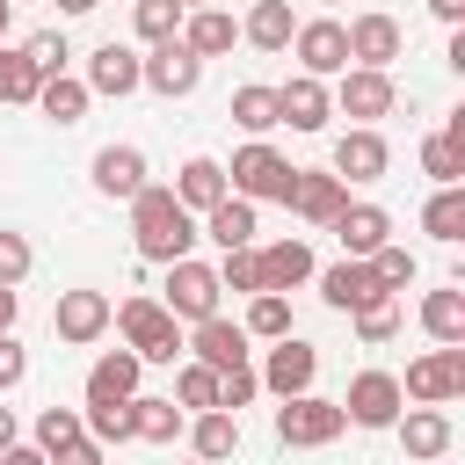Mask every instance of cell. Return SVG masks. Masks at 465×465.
Here are the masks:
<instances>
[{"mask_svg":"<svg viewBox=\"0 0 465 465\" xmlns=\"http://www.w3.org/2000/svg\"><path fill=\"white\" fill-rule=\"evenodd\" d=\"M421 334H429L436 349L465 341V283H443V291H429V298H421Z\"/></svg>","mask_w":465,"mask_h":465,"instance_id":"obj_29","label":"cell"},{"mask_svg":"<svg viewBox=\"0 0 465 465\" xmlns=\"http://www.w3.org/2000/svg\"><path fill=\"white\" fill-rule=\"evenodd\" d=\"M218 298H225V291H218L211 262H196V254H189V262H167V298H160V305H167L174 320H189V327H196V320H211V312H218Z\"/></svg>","mask_w":465,"mask_h":465,"instance_id":"obj_11","label":"cell"},{"mask_svg":"<svg viewBox=\"0 0 465 465\" xmlns=\"http://www.w3.org/2000/svg\"><path fill=\"white\" fill-rule=\"evenodd\" d=\"M7 443H22V436H15V407H0V450H7Z\"/></svg>","mask_w":465,"mask_h":465,"instance_id":"obj_52","label":"cell"},{"mask_svg":"<svg viewBox=\"0 0 465 465\" xmlns=\"http://www.w3.org/2000/svg\"><path fill=\"white\" fill-rule=\"evenodd\" d=\"M240 36H247L254 51H291V36H298L291 0H254V7H247V22H240Z\"/></svg>","mask_w":465,"mask_h":465,"instance_id":"obj_30","label":"cell"},{"mask_svg":"<svg viewBox=\"0 0 465 465\" xmlns=\"http://www.w3.org/2000/svg\"><path fill=\"white\" fill-rule=\"evenodd\" d=\"M51 465H109V450L80 436V443H65V450H51Z\"/></svg>","mask_w":465,"mask_h":465,"instance_id":"obj_48","label":"cell"},{"mask_svg":"<svg viewBox=\"0 0 465 465\" xmlns=\"http://www.w3.org/2000/svg\"><path fill=\"white\" fill-rule=\"evenodd\" d=\"M15 320H22V291L0 283V334H15Z\"/></svg>","mask_w":465,"mask_h":465,"instance_id":"obj_51","label":"cell"},{"mask_svg":"<svg viewBox=\"0 0 465 465\" xmlns=\"http://www.w3.org/2000/svg\"><path fill=\"white\" fill-rule=\"evenodd\" d=\"M400 378L392 371H356L349 378V392H341V414H349V429H392L400 421Z\"/></svg>","mask_w":465,"mask_h":465,"instance_id":"obj_10","label":"cell"},{"mask_svg":"<svg viewBox=\"0 0 465 465\" xmlns=\"http://www.w3.org/2000/svg\"><path fill=\"white\" fill-rule=\"evenodd\" d=\"M196 80H203V58L182 51V36H174V44H153V51L138 58V87H153V94H167V102L196 94Z\"/></svg>","mask_w":465,"mask_h":465,"instance_id":"obj_13","label":"cell"},{"mask_svg":"<svg viewBox=\"0 0 465 465\" xmlns=\"http://www.w3.org/2000/svg\"><path fill=\"white\" fill-rule=\"evenodd\" d=\"M240 327H247V341H283V334H291V298H283V291H254Z\"/></svg>","mask_w":465,"mask_h":465,"instance_id":"obj_35","label":"cell"},{"mask_svg":"<svg viewBox=\"0 0 465 465\" xmlns=\"http://www.w3.org/2000/svg\"><path fill=\"white\" fill-rule=\"evenodd\" d=\"M341 429H349L341 400L298 392V400H283V407H276V443H283V450H327V443H334Z\"/></svg>","mask_w":465,"mask_h":465,"instance_id":"obj_4","label":"cell"},{"mask_svg":"<svg viewBox=\"0 0 465 465\" xmlns=\"http://www.w3.org/2000/svg\"><path fill=\"white\" fill-rule=\"evenodd\" d=\"M22 378H29V349H22L15 334H0V392H15Z\"/></svg>","mask_w":465,"mask_h":465,"instance_id":"obj_47","label":"cell"},{"mask_svg":"<svg viewBox=\"0 0 465 465\" xmlns=\"http://www.w3.org/2000/svg\"><path fill=\"white\" fill-rule=\"evenodd\" d=\"M262 392H276V400H298V392H312V378H320V349L305 341V334H283V341H269V356H262Z\"/></svg>","mask_w":465,"mask_h":465,"instance_id":"obj_6","label":"cell"},{"mask_svg":"<svg viewBox=\"0 0 465 465\" xmlns=\"http://www.w3.org/2000/svg\"><path fill=\"white\" fill-rule=\"evenodd\" d=\"M371 276H378V283H385V298H400V291H407V283H414V276H421V262H414V254H407V247H400V240H385V247H378V254H371Z\"/></svg>","mask_w":465,"mask_h":465,"instance_id":"obj_39","label":"cell"},{"mask_svg":"<svg viewBox=\"0 0 465 465\" xmlns=\"http://www.w3.org/2000/svg\"><path fill=\"white\" fill-rule=\"evenodd\" d=\"M7 22H15V0H0V36H7Z\"/></svg>","mask_w":465,"mask_h":465,"instance_id":"obj_54","label":"cell"},{"mask_svg":"<svg viewBox=\"0 0 465 465\" xmlns=\"http://www.w3.org/2000/svg\"><path fill=\"white\" fill-rule=\"evenodd\" d=\"M102 0H58V15H94Z\"/></svg>","mask_w":465,"mask_h":465,"instance_id":"obj_53","label":"cell"},{"mask_svg":"<svg viewBox=\"0 0 465 465\" xmlns=\"http://www.w3.org/2000/svg\"><path fill=\"white\" fill-rule=\"evenodd\" d=\"M65 58H73V44H65V29H36V36L22 44V65H29L36 80H58V73H65Z\"/></svg>","mask_w":465,"mask_h":465,"instance_id":"obj_36","label":"cell"},{"mask_svg":"<svg viewBox=\"0 0 465 465\" xmlns=\"http://www.w3.org/2000/svg\"><path fill=\"white\" fill-rule=\"evenodd\" d=\"M182 429H189V414L174 400H153V392L131 400V443H174Z\"/></svg>","mask_w":465,"mask_h":465,"instance_id":"obj_31","label":"cell"},{"mask_svg":"<svg viewBox=\"0 0 465 465\" xmlns=\"http://www.w3.org/2000/svg\"><path fill=\"white\" fill-rule=\"evenodd\" d=\"M51 334H58L65 349L102 341V334H109V298H102V291H58V305H51Z\"/></svg>","mask_w":465,"mask_h":465,"instance_id":"obj_16","label":"cell"},{"mask_svg":"<svg viewBox=\"0 0 465 465\" xmlns=\"http://www.w3.org/2000/svg\"><path fill=\"white\" fill-rule=\"evenodd\" d=\"M392 429H400V450H407V458H421V465L450 450V414H443V407H400V421H392Z\"/></svg>","mask_w":465,"mask_h":465,"instance_id":"obj_24","label":"cell"},{"mask_svg":"<svg viewBox=\"0 0 465 465\" xmlns=\"http://www.w3.org/2000/svg\"><path fill=\"white\" fill-rule=\"evenodd\" d=\"M174 407H182V414H189V407H196V414H211V407H218V371L182 363V371H174Z\"/></svg>","mask_w":465,"mask_h":465,"instance_id":"obj_40","label":"cell"},{"mask_svg":"<svg viewBox=\"0 0 465 465\" xmlns=\"http://www.w3.org/2000/svg\"><path fill=\"white\" fill-rule=\"evenodd\" d=\"M421 232H429V240H443V247H458V240H465V182H458V189H436V196L421 203Z\"/></svg>","mask_w":465,"mask_h":465,"instance_id":"obj_33","label":"cell"},{"mask_svg":"<svg viewBox=\"0 0 465 465\" xmlns=\"http://www.w3.org/2000/svg\"><path fill=\"white\" fill-rule=\"evenodd\" d=\"M131 29H138V44H174L182 36V7L174 0H138L131 7Z\"/></svg>","mask_w":465,"mask_h":465,"instance_id":"obj_38","label":"cell"},{"mask_svg":"<svg viewBox=\"0 0 465 465\" xmlns=\"http://www.w3.org/2000/svg\"><path fill=\"white\" fill-rule=\"evenodd\" d=\"M400 334V298H378L371 312H356V341H371V349H385Z\"/></svg>","mask_w":465,"mask_h":465,"instance_id":"obj_44","label":"cell"},{"mask_svg":"<svg viewBox=\"0 0 465 465\" xmlns=\"http://www.w3.org/2000/svg\"><path fill=\"white\" fill-rule=\"evenodd\" d=\"M182 436H189L196 465H225V458H240V414H218V407H211V414H196Z\"/></svg>","mask_w":465,"mask_h":465,"instance_id":"obj_28","label":"cell"},{"mask_svg":"<svg viewBox=\"0 0 465 465\" xmlns=\"http://www.w3.org/2000/svg\"><path fill=\"white\" fill-rule=\"evenodd\" d=\"M429 15H436L443 29H465V0H429Z\"/></svg>","mask_w":465,"mask_h":465,"instance_id":"obj_49","label":"cell"},{"mask_svg":"<svg viewBox=\"0 0 465 465\" xmlns=\"http://www.w3.org/2000/svg\"><path fill=\"white\" fill-rule=\"evenodd\" d=\"M174 7H182V15H196V7H218V0H174Z\"/></svg>","mask_w":465,"mask_h":465,"instance_id":"obj_55","label":"cell"},{"mask_svg":"<svg viewBox=\"0 0 465 465\" xmlns=\"http://www.w3.org/2000/svg\"><path fill=\"white\" fill-rule=\"evenodd\" d=\"M327 94H334V109H341V116H356L363 131H378V116H392V109H400L392 73H363V65H349V73H341Z\"/></svg>","mask_w":465,"mask_h":465,"instance_id":"obj_8","label":"cell"},{"mask_svg":"<svg viewBox=\"0 0 465 465\" xmlns=\"http://www.w3.org/2000/svg\"><path fill=\"white\" fill-rule=\"evenodd\" d=\"M254 262H262V291H298V283H312V247L291 232V240H269V247H254Z\"/></svg>","mask_w":465,"mask_h":465,"instance_id":"obj_22","label":"cell"},{"mask_svg":"<svg viewBox=\"0 0 465 465\" xmlns=\"http://www.w3.org/2000/svg\"><path fill=\"white\" fill-rule=\"evenodd\" d=\"M36 87H44V80L22 65V51L0 44V102H36Z\"/></svg>","mask_w":465,"mask_h":465,"instance_id":"obj_45","label":"cell"},{"mask_svg":"<svg viewBox=\"0 0 465 465\" xmlns=\"http://www.w3.org/2000/svg\"><path fill=\"white\" fill-rule=\"evenodd\" d=\"M189 349V363H203V371H240V363H254V341H247V327L240 320H225V312H211V320H196V334L182 341Z\"/></svg>","mask_w":465,"mask_h":465,"instance_id":"obj_9","label":"cell"},{"mask_svg":"<svg viewBox=\"0 0 465 465\" xmlns=\"http://www.w3.org/2000/svg\"><path fill=\"white\" fill-rule=\"evenodd\" d=\"M312 283H320V298L334 305V312H371L378 298H385V283L371 276V262H334V269H312Z\"/></svg>","mask_w":465,"mask_h":465,"instance_id":"obj_18","label":"cell"},{"mask_svg":"<svg viewBox=\"0 0 465 465\" xmlns=\"http://www.w3.org/2000/svg\"><path fill=\"white\" fill-rule=\"evenodd\" d=\"M189 465H196V458H189Z\"/></svg>","mask_w":465,"mask_h":465,"instance_id":"obj_57","label":"cell"},{"mask_svg":"<svg viewBox=\"0 0 465 465\" xmlns=\"http://www.w3.org/2000/svg\"><path fill=\"white\" fill-rule=\"evenodd\" d=\"M341 36H349V65H363V73H392V58H400V22L392 15H378V7H363L356 22H341Z\"/></svg>","mask_w":465,"mask_h":465,"instance_id":"obj_12","label":"cell"},{"mask_svg":"<svg viewBox=\"0 0 465 465\" xmlns=\"http://www.w3.org/2000/svg\"><path fill=\"white\" fill-rule=\"evenodd\" d=\"M138 356L131 349H102L94 363H87V407H124V400H138Z\"/></svg>","mask_w":465,"mask_h":465,"instance_id":"obj_20","label":"cell"},{"mask_svg":"<svg viewBox=\"0 0 465 465\" xmlns=\"http://www.w3.org/2000/svg\"><path fill=\"white\" fill-rule=\"evenodd\" d=\"M240 44V22L225 15V7H196V15H182V51H196V58H225Z\"/></svg>","mask_w":465,"mask_h":465,"instance_id":"obj_26","label":"cell"},{"mask_svg":"<svg viewBox=\"0 0 465 465\" xmlns=\"http://www.w3.org/2000/svg\"><path fill=\"white\" fill-rule=\"evenodd\" d=\"M291 174H298V167H291L269 138H247V145L232 153V167H225V189H232L240 203H283Z\"/></svg>","mask_w":465,"mask_h":465,"instance_id":"obj_3","label":"cell"},{"mask_svg":"<svg viewBox=\"0 0 465 465\" xmlns=\"http://www.w3.org/2000/svg\"><path fill=\"white\" fill-rule=\"evenodd\" d=\"M87 94H116V102L138 94V51L116 44V36L94 44V51H87Z\"/></svg>","mask_w":465,"mask_h":465,"instance_id":"obj_21","label":"cell"},{"mask_svg":"<svg viewBox=\"0 0 465 465\" xmlns=\"http://www.w3.org/2000/svg\"><path fill=\"white\" fill-rule=\"evenodd\" d=\"M94 189L131 203V196L145 189V153H138V145H102V153H94Z\"/></svg>","mask_w":465,"mask_h":465,"instance_id":"obj_27","label":"cell"},{"mask_svg":"<svg viewBox=\"0 0 465 465\" xmlns=\"http://www.w3.org/2000/svg\"><path fill=\"white\" fill-rule=\"evenodd\" d=\"M87 429H80V407H44L36 414V450L51 458V450H65V443H80Z\"/></svg>","mask_w":465,"mask_h":465,"instance_id":"obj_41","label":"cell"},{"mask_svg":"<svg viewBox=\"0 0 465 465\" xmlns=\"http://www.w3.org/2000/svg\"><path fill=\"white\" fill-rule=\"evenodd\" d=\"M320 7H334V0H320Z\"/></svg>","mask_w":465,"mask_h":465,"instance_id":"obj_56","label":"cell"},{"mask_svg":"<svg viewBox=\"0 0 465 465\" xmlns=\"http://www.w3.org/2000/svg\"><path fill=\"white\" fill-rule=\"evenodd\" d=\"M385 167H392V145L378 138V131H363V124H349L341 138H334V182L349 189V182H385Z\"/></svg>","mask_w":465,"mask_h":465,"instance_id":"obj_14","label":"cell"},{"mask_svg":"<svg viewBox=\"0 0 465 465\" xmlns=\"http://www.w3.org/2000/svg\"><path fill=\"white\" fill-rule=\"evenodd\" d=\"M327 116H334V94H327V80H305V73H291L283 87H276V124H291V131H327Z\"/></svg>","mask_w":465,"mask_h":465,"instance_id":"obj_19","label":"cell"},{"mask_svg":"<svg viewBox=\"0 0 465 465\" xmlns=\"http://www.w3.org/2000/svg\"><path fill=\"white\" fill-rule=\"evenodd\" d=\"M218 196H232L225 189V167L211 160V153H196V160H182V174H174V203L189 211V218H203Z\"/></svg>","mask_w":465,"mask_h":465,"instance_id":"obj_25","label":"cell"},{"mask_svg":"<svg viewBox=\"0 0 465 465\" xmlns=\"http://www.w3.org/2000/svg\"><path fill=\"white\" fill-rule=\"evenodd\" d=\"M400 400H414V407H450V400H465V341L414 356L407 378H400Z\"/></svg>","mask_w":465,"mask_h":465,"instance_id":"obj_5","label":"cell"},{"mask_svg":"<svg viewBox=\"0 0 465 465\" xmlns=\"http://www.w3.org/2000/svg\"><path fill=\"white\" fill-rule=\"evenodd\" d=\"M349 203V189L327 174V167H298L291 174V189H283V211L291 218H305V225H334V211Z\"/></svg>","mask_w":465,"mask_h":465,"instance_id":"obj_17","label":"cell"},{"mask_svg":"<svg viewBox=\"0 0 465 465\" xmlns=\"http://www.w3.org/2000/svg\"><path fill=\"white\" fill-rule=\"evenodd\" d=\"M232 124H240L247 138H269V131H276V87H262V80L232 87Z\"/></svg>","mask_w":465,"mask_h":465,"instance_id":"obj_34","label":"cell"},{"mask_svg":"<svg viewBox=\"0 0 465 465\" xmlns=\"http://www.w3.org/2000/svg\"><path fill=\"white\" fill-rule=\"evenodd\" d=\"M36 269V247H29V232H15V225H0V283L15 291L22 276Z\"/></svg>","mask_w":465,"mask_h":465,"instance_id":"obj_43","label":"cell"},{"mask_svg":"<svg viewBox=\"0 0 465 465\" xmlns=\"http://www.w3.org/2000/svg\"><path fill=\"white\" fill-rule=\"evenodd\" d=\"M131 240H138V254L145 262H189V247H196V218L174 203V189H160V182H145L138 196H131Z\"/></svg>","mask_w":465,"mask_h":465,"instance_id":"obj_1","label":"cell"},{"mask_svg":"<svg viewBox=\"0 0 465 465\" xmlns=\"http://www.w3.org/2000/svg\"><path fill=\"white\" fill-rule=\"evenodd\" d=\"M218 291H240V298H254L262 291V262H254V247H240V254H218Z\"/></svg>","mask_w":465,"mask_h":465,"instance_id":"obj_42","label":"cell"},{"mask_svg":"<svg viewBox=\"0 0 465 465\" xmlns=\"http://www.w3.org/2000/svg\"><path fill=\"white\" fill-rule=\"evenodd\" d=\"M109 327L124 334V349H131L138 363H174V356H182V320H174L160 298H124V305H109Z\"/></svg>","mask_w":465,"mask_h":465,"instance_id":"obj_2","label":"cell"},{"mask_svg":"<svg viewBox=\"0 0 465 465\" xmlns=\"http://www.w3.org/2000/svg\"><path fill=\"white\" fill-rule=\"evenodd\" d=\"M254 392H262V378H254V363H240V371H225V378H218V414H240V407H254Z\"/></svg>","mask_w":465,"mask_h":465,"instance_id":"obj_46","label":"cell"},{"mask_svg":"<svg viewBox=\"0 0 465 465\" xmlns=\"http://www.w3.org/2000/svg\"><path fill=\"white\" fill-rule=\"evenodd\" d=\"M291 51H298V73H305V80H341V73H349V36H341V22H334V15L298 22Z\"/></svg>","mask_w":465,"mask_h":465,"instance_id":"obj_7","label":"cell"},{"mask_svg":"<svg viewBox=\"0 0 465 465\" xmlns=\"http://www.w3.org/2000/svg\"><path fill=\"white\" fill-rule=\"evenodd\" d=\"M87 102H94V94H87V80H73V73H58V80L36 87V109H44L58 131H73V124L87 116Z\"/></svg>","mask_w":465,"mask_h":465,"instance_id":"obj_32","label":"cell"},{"mask_svg":"<svg viewBox=\"0 0 465 465\" xmlns=\"http://www.w3.org/2000/svg\"><path fill=\"white\" fill-rule=\"evenodd\" d=\"M0 465H51V458H44L36 443H7V450H0Z\"/></svg>","mask_w":465,"mask_h":465,"instance_id":"obj_50","label":"cell"},{"mask_svg":"<svg viewBox=\"0 0 465 465\" xmlns=\"http://www.w3.org/2000/svg\"><path fill=\"white\" fill-rule=\"evenodd\" d=\"M421 174H429L436 189H458V182H465V153H458L443 131H429V138H421Z\"/></svg>","mask_w":465,"mask_h":465,"instance_id":"obj_37","label":"cell"},{"mask_svg":"<svg viewBox=\"0 0 465 465\" xmlns=\"http://www.w3.org/2000/svg\"><path fill=\"white\" fill-rule=\"evenodd\" d=\"M196 240H211L218 254H240V247H254V203H240V196H218V203L203 211Z\"/></svg>","mask_w":465,"mask_h":465,"instance_id":"obj_23","label":"cell"},{"mask_svg":"<svg viewBox=\"0 0 465 465\" xmlns=\"http://www.w3.org/2000/svg\"><path fill=\"white\" fill-rule=\"evenodd\" d=\"M327 232L341 240V262H371V254L392 240V211H385V203H341Z\"/></svg>","mask_w":465,"mask_h":465,"instance_id":"obj_15","label":"cell"}]
</instances>
